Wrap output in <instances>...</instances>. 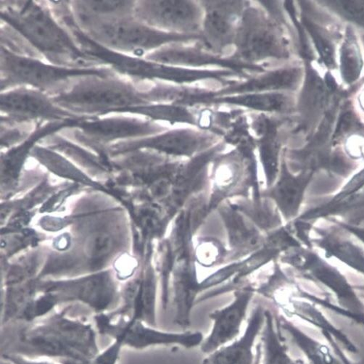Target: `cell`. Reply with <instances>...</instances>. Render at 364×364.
Instances as JSON below:
<instances>
[{
	"label": "cell",
	"mask_w": 364,
	"mask_h": 364,
	"mask_svg": "<svg viewBox=\"0 0 364 364\" xmlns=\"http://www.w3.org/2000/svg\"><path fill=\"white\" fill-rule=\"evenodd\" d=\"M97 332L90 323L55 313L33 322L2 326L1 355L47 359L59 364H90L100 352Z\"/></svg>",
	"instance_id": "obj_1"
},
{
	"label": "cell",
	"mask_w": 364,
	"mask_h": 364,
	"mask_svg": "<svg viewBox=\"0 0 364 364\" xmlns=\"http://www.w3.org/2000/svg\"><path fill=\"white\" fill-rule=\"evenodd\" d=\"M1 18L41 57L65 67L106 66L86 54L44 1H2Z\"/></svg>",
	"instance_id": "obj_2"
},
{
	"label": "cell",
	"mask_w": 364,
	"mask_h": 364,
	"mask_svg": "<svg viewBox=\"0 0 364 364\" xmlns=\"http://www.w3.org/2000/svg\"><path fill=\"white\" fill-rule=\"evenodd\" d=\"M117 74L87 76L49 95L64 110L82 117L120 114L127 109L151 105L159 91L142 90L132 81Z\"/></svg>",
	"instance_id": "obj_3"
},
{
	"label": "cell",
	"mask_w": 364,
	"mask_h": 364,
	"mask_svg": "<svg viewBox=\"0 0 364 364\" xmlns=\"http://www.w3.org/2000/svg\"><path fill=\"white\" fill-rule=\"evenodd\" d=\"M70 9L73 18L89 38L119 53L141 58L177 39L175 34L145 24L134 15L100 16Z\"/></svg>",
	"instance_id": "obj_4"
},
{
	"label": "cell",
	"mask_w": 364,
	"mask_h": 364,
	"mask_svg": "<svg viewBox=\"0 0 364 364\" xmlns=\"http://www.w3.org/2000/svg\"><path fill=\"white\" fill-rule=\"evenodd\" d=\"M116 73L107 66L71 68L57 65L1 46L2 92L26 87L53 95L77 79L92 75L107 76Z\"/></svg>",
	"instance_id": "obj_5"
},
{
	"label": "cell",
	"mask_w": 364,
	"mask_h": 364,
	"mask_svg": "<svg viewBox=\"0 0 364 364\" xmlns=\"http://www.w3.org/2000/svg\"><path fill=\"white\" fill-rule=\"evenodd\" d=\"M94 321L98 334L121 340L124 347L134 350L172 345L193 348L200 346L205 339L200 332H166L128 317L113 319L106 313L96 314Z\"/></svg>",
	"instance_id": "obj_6"
},
{
	"label": "cell",
	"mask_w": 364,
	"mask_h": 364,
	"mask_svg": "<svg viewBox=\"0 0 364 364\" xmlns=\"http://www.w3.org/2000/svg\"><path fill=\"white\" fill-rule=\"evenodd\" d=\"M1 112V122L9 124H40L83 118L57 105L48 93L26 87L2 92Z\"/></svg>",
	"instance_id": "obj_7"
},
{
	"label": "cell",
	"mask_w": 364,
	"mask_h": 364,
	"mask_svg": "<svg viewBox=\"0 0 364 364\" xmlns=\"http://www.w3.org/2000/svg\"><path fill=\"white\" fill-rule=\"evenodd\" d=\"M127 115L117 114L116 116L86 117L76 127L63 131L82 141L105 144L120 139L130 141L161 130L150 121L132 117V114Z\"/></svg>",
	"instance_id": "obj_8"
},
{
	"label": "cell",
	"mask_w": 364,
	"mask_h": 364,
	"mask_svg": "<svg viewBox=\"0 0 364 364\" xmlns=\"http://www.w3.org/2000/svg\"><path fill=\"white\" fill-rule=\"evenodd\" d=\"M253 296L254 289L250 287L236 289L232 304L209 314L213 324L210 333L200 345L203 353L208 355L240 336Z\"/></svg>",
	"instance_id": "obj_9"
},
{
	"label": "cell",
	"mask_w": 364,
	"mask_h": 364,
	"mask_svg": "<svg viewBox=\"0 0 364 364\" xmlns=\"http://www.w3.org/2000/svg\"><path fill=\"white\" fill-rule=\"evenodd\" d=\"M134 16L161 31L195 29L198 21L197 9L181 1H136Z\"/></svg>",
	"instance_id": "obj_10"
},
{
	"label": "cell",
	"mask_w": 364,
	"mask_h": 364,
	"mask_svg": "<svg viewBox=\"0 0 364 364\" xmlns=\"http://www.w3.org/2000/svg\"><path fill=\"white\" fill-rule=\"evenodd\" d=\"M266 309L262 305L255 308L249 318L243 336L230 345L217 349L203 360L202 364H255V343L262 333Z\"/></svg>",
	"instance_id": "obj_11"
},
{
	"label": "cell",
	"mask_w": 364,
	"mask_h": 364,
	"mask_svg": "<svg viewBox=\"0 0 364 364\" xmlns=\"http://www.w3.org/2000/svg\"><path fill=\"white\" fill-rule=\"evenodd\" d=\"M54 294L58 302L78 301L92 309L96 314L106 313L115 299V289L105 277H95L75 285L60 289Z\"/></svg>",
	"instance_id": "obj_12"
},
{
	"label": "cell",
	"mask_w": 364,
	"mask_h": 364,
	"mask_svg": "<svg viewBox=\"0 0 364 364\" xmlns=\"http://www.w3.org/2000/svg\"><path fill=\"white\" fill-rule=\"evenodd\" d=\"M282 331L304 355L307 364H344L332 347L310 336L285 316H277Z\"/></svg>",
	"instance_id": "obj_13"
},
{
	"label": "cell",
	"mask_w": 364,
	"mask_h": 364,
	"mask_svg": "<svg viewBox=\"0 0 364 364\" xmlns=\"http://www.w3.org/2000/svg\"><path fill=\"white\" fill-rule=\"evenodd\" d=\"M285 316L296 317L315 327L320 333L331 335L347 352L358 354V348L350 338L338 329L318 309L311 304L289 301V304L279 306Z\"/></svg>",
	"instance_id": "obj_14"
},
{
	"label": "cell",
	"mask_w": 364,
	"mask_h": 364,
	"mask_svg": "<svg viewBox=\"0 0 364 364\" xmlns=\"http://www.w3.org/2000/svg\"><path fill=\"white\" fill-rule=\"evenodd\" d=\"M265 316L261 333V364H307L304 360L294 358L289 354L277 315L266 309Z\"/></svg>",
	"instance_id": "obj_15"
},
{
	"label": "cell",
	"mask_w": 364,
	"mask_h": 364,
	"mask_svg": "<svg viewBox=\"0 0 364 364\" xmlns=\"http://www.w3.org/2000/svg\"><path fill=\"white\" fill-rule=\"evenodd\" d=\"M199 139L182 133H166L152 138L130 140L117 145L121 151L146 148L171 154H191L199 147Z\"/></svg>",
	"instance_id": "obj_16"
},
{
	"label": "cell",
	"mask_w": 364,
	"mask_h": 364,
	"mask_svg": "<svg viewBox=\"0 0 364 364\" xmlns=\"http://www.w3.org/2000/svg\"><path fill=\"white\" fill-rule=\"evenodd\" d=\"M305 181L284 174L271 192V196L286 215L295 213L300 203Z\"/></svg>",
	"instance_id": "obj_17"
},
{
	"label": "cell",
	"mask_w": 364,
	"mask_h": 364,
	"mask_svg": "<svg viewBox=\"0 0 364 364\" xmlns=\"http://www.w3.org/2000/svg\"><path fill=\"white\" fill-rule=\"evenodd\" d=\"M229 230L230 241L239 250H252L259 244V235L235 213L223 212Z\"/></svg>",
	"instance_id": "obj_18"
},
{
	"label": "cell",
	"mask_w": 364,
	"mask_h": 364,
	"mask_svg": "<svg viewBox=\"0 0 364 364\" xmlns=\"http://www.w3.org/2000/svg\"><path fill=\"white\" fill-rule=\"evenodd\" d=\"M72 9L100 16L134 15L136 1H70Z\"/></svg>",
	"instance_id": "obj_19"
},
{
	"label": "cell",
	"mask_w": 364,
	"mask_h": 364,
	"mask_svg": "<svg viewBox=\"0 0 364 364\" xmlns=\"http://www.w3.org/2000/svg\"><path fill=\"white\" fill-rule=\"evenodd\" d=\"M275 42L274 35L268 31L262 28H253L243 35V53L252 58L261 57L270 52H275Z\"/></svg>",
	"instance_id": "obj_20"
},
{
	"label": "cell",
	"mask_w": 364,
	"mask_h": 364,
	"mask_svg": "<svg viewBox=\"0 0 364 364\" xmlns=\"http://www.w3.org/2000/svg\"><path fill=\"white\" fill-rule=\"evenodd\" d=\"M341 61L344 80L348 83L355 82L360 75L362 60L353 36H349L343 44Z\"/></svg>",
	"instance_id": "obj_21"
},
{
	"label": "cell",
	"mask_w": 364,
	"mask_h": 364,
	"mask_svg": "<svg viewBox=\"0 0 364 364\" xmlns=\"http://www.w3.org/2000/svg\"><path fill=\"white\" fill-rule=\"evenodd\" d=\"M230 102L247 105V106L264 109V110H282L287 105V99L282 95H250L233 99Z\"/></svg>",
	"instance_id": "obj_22"
},
{
	"label": "cell",
	"mask_w": 364,
	"mask_h": 364,
	"mask_svg": "<svg viewBox=\"0 0 364 364\" xmlns=\"http://www.w3.org/2000/svg\"><path fill=\"white\" fill-rule=\"evenodd\" d=\"M113 247L114 241L110 235L105 232H97L87 238L85 251L90 259H98L110 253Z\"/></svg>",
	"instance_id": "obj_23"
},
{
	"label": "cell",
	"mask_w": 364,
	"mask_h": 364,
	"mask_svg": "<svg viewBox=\"0 0 364 364\" xmlns=\"http://www.w3.org/2000/svg\"><path fill=\"white\" fill-rule=\"evenodd\" d=\"M207 26L215 38L225 39L228 38L232 28L228 16L217 10L213 11L207 17Z\"/></svg>",
	"instance_id": "obj_24"
},
{
	"label": "cell",
	"mask_w": 364,
	"mask_h": 364,
	"mask_svg": "<svg viewBox=\"0 0 364 364\" xmlns=\"http://www.w3.org/2000/svg\"><path fill=\"white\" fill-rule=\"evenodd\" d=\"M123 348L121 340H114L110 346L100 351L90 364H118Z\"/></svg>",
	"instance_id": "obj_25"
},
{
	"label": "cell",
	"mask_w": 364,
	"mask_h": 364,
	"mask_svg": "<svg viewBox=\"0 0 364 364\" xmlns=\"http://www.w3.org/2000/svg\"><path fill=\"white\" fill-rule=\"evenodd\" d=\"M308 27L323 62L329 67L333 66L334 65V51L333 47L312 26L308 25Z\"/></svg>",
	"instance_id": "obj_26"
},
{
	"label": "cell",
	"mask_w": 364,
	"mask_h": 364,
	"mask_svg": "<svg viewBox=\"0 0 364 364\" xmlns=\"http://www.w3.org/2000/svg\"><path fill=\"white\" fill-rule=\"evenodd\" d=\"M332 3L348 18L364 23V1H336Z\"/></svg>",
	"instance_id": "obj_27"
},
{
	"label": "cell",
	"mask_w": 364,
	"mask_h": 364,
	"mask_svg": "<svg viewBox=\"0 0 364 364\" xmlns=\"http://www.w3.org/2000/svg\"><path fill=\"white\" fill-rule=\"evenodd\" d=\"M220 246L213 242L201 244L198 248L197 256L199 262L209 267L220 259Z\"/></svg>",
	"instance_id": "obj_28"
},
{
	"label": "cell",
	"mask_w": 364,
	"mask_h": 364,
	"mask_svg": "<svg viewBox=\"0 0 364 364\" xmlns=\"http://www.w3.org/2000/svg\"><path fill=\"white\" fill-rule=\"evenodd\" d=\"M1 358L10 361L11 364H59L50 360L32 359L18 355L3 354Z\"/></svg>",
	"instance_id": "obj_29"
},
{
	"label": "cell",
	"mask_w": 364,
	"mask_h": 364,
	"mask_svg": "<svg viewBox=\"0 0 364 364\" xmlns=\"http://www.w3.org/2000/svg\"><path fill=\"white\" fill-rule=\"evenodd\" d=\"M323 339L328 343L333 350L338 355L344 364H354L351 360L346 355V351L341 347V346L329 334L321 333Z\"/></svg>",
	"instance_id": "obj_30"
},
{
	"label": "cell",
	"mask_w": 364,
	"mask_h": 364,
	"mask_svg": "<svg viewBox=\"0 0 364 364\" xmlns=\"http://www.w3.org/2000/svg\"><path fill=\"white\" fill-rule=\"evenodd\" d=\"M353 124V117L351 114H347L341 119V122L338 127L336 133H344L348 132Z\"/></svg>",
	"instance_id": "obj_31"
},
{
	"label": "cell",
	"mask_w": 364,
	"mask_h": 364,
	"mask_svg": "<svg viewBox=\"0 0 364 364\" xmlns=\"http://www.w3.org/2000/svg\"><path fill=\"white\" fill-rule=\"evenodd\" d=\"M262 360V343H259L256 346V360L255 364H261Z\"/></svg>",
	"instance_id": "obj_32"
}]
</instances>
